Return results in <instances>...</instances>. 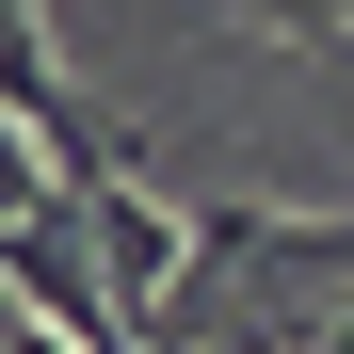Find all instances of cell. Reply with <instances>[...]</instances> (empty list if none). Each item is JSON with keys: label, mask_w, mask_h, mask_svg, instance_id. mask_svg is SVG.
I'll list each match as a JSON object with an SVG mask.
<instances>
[{"label": "cell", "mask_w": 354, "mask_h": 354, "mask_svg": "<svg viewBox=\"0 0 354 354\" xmlns=\"http://www.w3.org/2000/svg\"><path fill=\"white\" fill-rule=\"evenodd\" d=\"M65 225H81V258H97V290H113L129 322H161V306H177V274H194V209H161L129 161H113V177H81V194H65Z\"/></svg>", "instance_id": "cell-1"}, {"label": "cell", "mask_w": 354, "mask_h": 354, "mask_svg": "<svg viewBox=\"0 0 354 354\" xmlns=\"http://www.w3.org/2000/svg\"><path fill=\"white\" fill-rule=\"evenodd\" d=\"M32 209H65V177H48V145L0 113V225H32Z\"/></svg>", "instance_id": "cell-2"}, {"label": "cell", "mask_w": 354, "mask_h": 354, "mask_svg": "<svg viewBox=\"0 0 354 354\" xmlns=\"http://www.w3.org/2000/svg\"><path fill=\"white\" fill-rule=\"evenodd\" d=\"M306 354H354V306H338V322H322V338H306Z\"/></svg>", "instance_id": "cell-3"}, {"label": "cell", "mask_w": 354, "mask_h": 354, "mask_svg": "<svg viewBox=\"0 0 354 354\" xmlns=\"http://www.w3.org/2000/svg\"><path fill=\"white\" fill-rule=\"evenodd\" d=\"M0 17H32V0H0Z\"/></svg>", "instance_id": "cell-4"}, {"label": "cell", "mask_w": 354, "mask_h": 354, "mask_svg": "<svg viewBox=\"0 0 354 354\" xmlns=\"http://www.w3.org/2000/svg\"><path fill=\"white\" fill-rule=\"evenodd\" d=\"M145 354H161V338H145Z\"/></svg>", "instance_id": "cell-5"}]
</instances>
